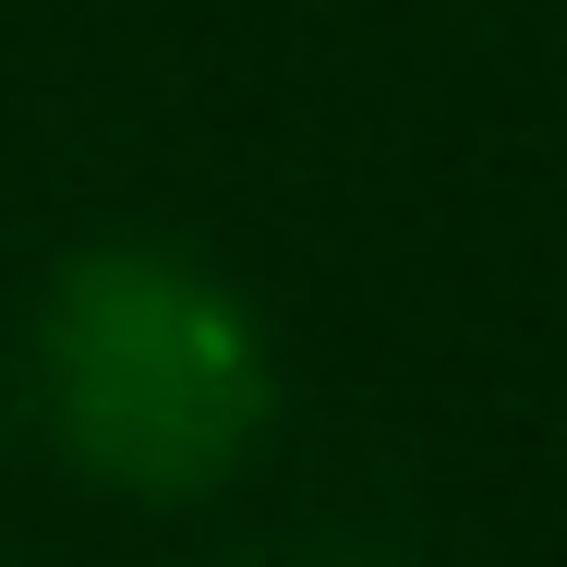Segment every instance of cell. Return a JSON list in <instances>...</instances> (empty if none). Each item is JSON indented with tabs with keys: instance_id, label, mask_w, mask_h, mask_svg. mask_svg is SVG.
Returning <instances> with one entry per match:
<instances>
[{
	"instance_id": "cell-1",
	"label": "cell",
	"mask_w": 567,
	"mask_h": 567,
	"mask_svg": "<svg viewBox=\"0 0 567 567\" xmlns=\"http://www.w3.org/2000/svg\"><path fill=\"white\" fill-rule=\"evenodd\" d=\"M37 386H49V435L73 447V471L145 507L218 495L278 411V362L241 290L145 241L61 266L37 315Z\"/></svg>"
}]
</instances>
